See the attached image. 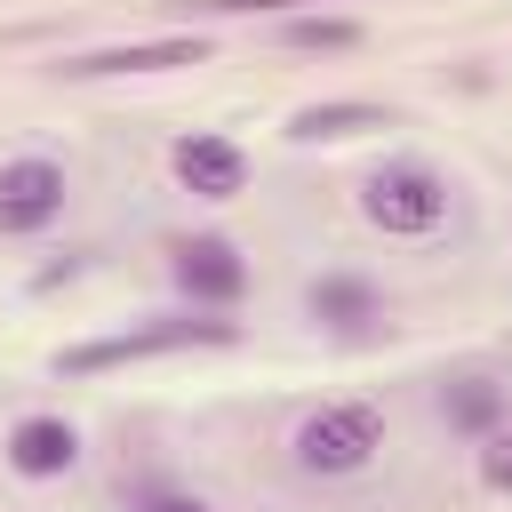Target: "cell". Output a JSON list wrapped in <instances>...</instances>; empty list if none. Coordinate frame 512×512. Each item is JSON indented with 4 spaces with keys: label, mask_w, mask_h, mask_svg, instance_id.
I'll use <instances>...</instances> for the list:
<instances>
[{
    "label": "cell",
    "mask_w": 512,
    "mask_h": 512,
    "mask_svg": "<svg viewBox=\"0 0 512 512\" xmlns=\"http://www.w3.org/2000/svg\"><path fill=\"white\" fill-rule=\"evenodd\" d=\"M200 344H240V320L224 312H160V320H136L120 336H88V344H64L56 352V376H104V368H128V360H160V352H200Z\"/></svg>",
    "instance_id": "1"
},
{
    "label": "cell",
    "mask_w": 512,
    "mask_h": 512,
    "mask_svg": "<svg viewBox=\"0 0 512 512\" xmlns=\"http://www.w3.org/2000/svg\"><path fill=\"white\" fill-rule=\"evenodd\" d=\"M288 456L304 480H360L384 456V408L376 400H320L312 416H296Z\"/></svg>",
    "instance_id": "2"
},
{
    "label": "cell",
    "mask_w": 512,
    "mask_h": 512,
    "mask_svg": "<svg viewBox=\"0 0 512 512\" xmlns=\"http://www.w3.org/2000/svg\"><path fill=\"white\" fill-rule=\"evenodd\" d=\"M360 216L384 240H432L448 224V176L432 160H384L360 176Z\"/></svg>",
    "instance_id": "3"
},
{
    "label": "cell",
    "mask_w": 512,
    "mask_h": 512,
    "mask_svg": "<svg viewBox=\"0 0 512 512\" xmlns=\"http://www.w3.org/2000/svg\"><path fill=\"white\" fill-rule=\"evenodd\" d=\"M168 280H176V296H184L192 312H232V304L256 288L240 240H224V232H184V240H168Z\"/></svg>",
    "instance_id": "4"
},
{
    "label": "cell",
    "mask_w": 512,
    "mask_h": 512,
    "mask_svg": "<svg viewBox=\"0 0 512 512\" xmlns=\"http://www.w3.org/2000/svg\"><path fill=\"white\" fill-rule=\"evenodd\" d=\"M72 200V168L56 152H16L0 160V240H40L64 224Z\"/></svg>",
    "instance_id": "5"
},
{
    "label": "cell",
    "mask_w": 512,
    "mask_h": 512,
    "mask_svg": "<svg viewBox=\"0 0 512 512\" xmlns=\"http://www.w3.org/2000/svg\"><path fill=\"white\" fill-rule=\"evenodd\" d=\"M0 464L16 480H64V472H80V424L56 408H32L0 432Z\"/></svg>",
    "instance_id": "6"
},
{
    "label": "cell",
    "mask_w": 512,
    "mask_h": 512,
    "mask_svg": "<svg viewBox=\"0 0 512 512\" xmlns=\"http://www.w3.org/2000/svg\"><path fill=\"white\" fill-rule=\"evenodd\" d=\"M168 176H176L192 200H240V192H248V152H240L232 136H216V128H184V136L168 144Z\"/></svg>",
    "instance_id": "7"
},
{
    "label": "cell",
    "mask_w": 512,
    "mask_h": 512,
    "mask_svg": "<svg viewBox=\"0 0 512 512\" xmlns=\"http://www.w3.org/2000/svg\"><path fill=\"white\" fill-rule=\"evenodd\" d=\"M200 56H208L200 32H160V40H120V48L64 56L56 72H64V80H128V72H176V64H200Z\"/></svg>",
    "instance_id": "8"
},
{
    "label": "cell",
    "mask_w": 512,
    "mask_h": 512,
    "mask_svg": "<svg viewBox=\"0 0 512 512\" xmlns=\"http://www.w3.org/2000/svg\"><path fill=\"white\" fill-rule=\"evenodd\" d=\"M304 312H312L320 328H336V336H360V328L384 320V288L360 280V272H320V280L304 288Z\"/></svg>",
    "instance_id": "9"
},
{
    "label": "cell",
    "mask_w": 512,
    "mask_h": 512,
    "mask_svg": "<svg viewBox=\"0 0 512 512\" xmlns=\"http://www.w3.org/2000/svg\"><path fill=\"white\" fill-rule=\"evenodd\" d=\"M440 424H448L456 440H488V432L512 424V392H504L496 376H448V384H440Z\"/></svg>",
    "instance_id": "10"
},
{
    "label": "cell",
    "mask_w": 512,
    "mask_h": 512,
    "mask_svg": "<svg viewBox=\"0 0 512 512\" xmlns=\"http://www.w3.org/2000/svg\"><path fill=\"white\" fill-rule=\"evenodd\" d=\"M368 128H392V112L384 104H360V96L288 112V144H344V136H368Z\"/></svg>",
    "instance_id": "11"
},
{
    "label": "cell",
    "mask_w": 512,
    "mask_h": 512,
    "mask_svg": "<svg viewBox=\"0 0 512 512\" xmlns=\"http://www.w3.org/2000/svg\"><path fill=\"white\" fill-rule=\"evenodd\" d=\"M280 40L304 56H344V48H360V24L352 16H280Z\"/></svg>",
    "instance_id": "12"
},
{
    "label": "cell",
    "mask_w": 512,
    "mask_h": 512,
    "mask_svg": "<svg viewBox=\"0 0 512 512\" xmlns=\"http://www.w3.org/2000/svg\"><path fill=\"white\" fill-rule=\"evenodd\" d=\"M128 512H216L200 488H184V480H144L136 496H128Z\"/></svg>",
    "instance_id": "13"
},
{
    "label": "cell",
    "mask_w": 512,
    "mask_h": 512,
    "mask_svg": "<svg viewBox=\"0 0 512 512\" xmlns=\"http://www.w3.org/2000/svg\"><path fill=\"white\" fill-rule=\"evenodd\" d=\"M472 472H480V488H488V496H512V424L480 440V464H472Z\"/></svg>",
    "instance_id": "14"
}]
</instances>
